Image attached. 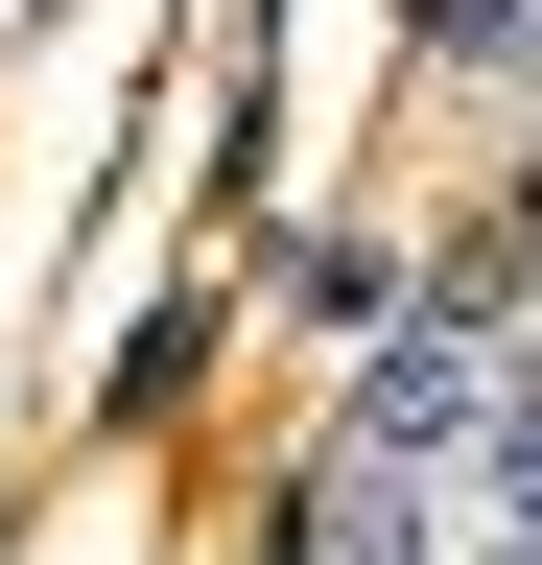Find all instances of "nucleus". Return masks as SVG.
<instances>
[{
    "label": "nucleus",
    "instance_id": "f257e3e1",
    "mask_svg": "<svg viewBox=\"0 0 542 565\" xmlns=\"http://www.w3.org/2000/svg\"><path fill=\"white\" fill-rule=\"evenodd\" d=\"M471 542L542 565V377H496V424H471Z\"/></svg>",
    "mask_w": 542,
    "mask_h": 565
}]
</instances>
